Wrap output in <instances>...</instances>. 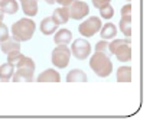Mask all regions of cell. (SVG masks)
Wrapping results in <instances>:
<instances>
[{"instance_id":"6da1fadb","label":"cell","mask_w":153,"mask_h":127,"mask_svg":"<svg viewBox=\"0 0 153 127\" xmlns=\"http://www.w3.org/2000/svg\"><path fill=\"white\" fill-rule=\"evenodd\" d=\"M35 30H36L35 22L30 17H25V19H20V20L13 23V26H12V38L17 42H26V41L32 39Z\"/></svg>"},{"instance_id":"7a4b0ae2","label":"cell","mask_w":153,"mask_h":127,"mask_svg":"<svg viewBox=\"0 0 153 127\" xmlns=\"http://www.w3.org/2000/svg\"><path fill=\"white\" fill-rule=\"evenodd\" d=\"M90 68L101 78H105V76H108L113 72V64H111L108 55L101 53V52H95L91 56Z\"/></svg>"},{"instance_id":"3957f363","label":"cell","mask_w":153,"mask_h":127,"mask_svg":"<svg viewBox=\"0 0 153 127\" xmlns=\"http://www.w3.org/2000/svg\"><path fill=\"white\" fill-rule=\"evenodd\" d=\"M130 38L127 39H116L108 42V51L110 53L116 55L120 62H128L131 59V48H130Z\"/></svg>"},{"instance_id":"277c9868","label":"cell","mask_w":153,"mask_h":127,"mask_svg":"<svg viewBox=\"0 0 153 127\" xmlns=\"http://www.w3.org/2000/svg\"><path fill=\"white\" fill-rule=\"evenodd\" d=\"M71 59V49L68 48V45H56V48L52 51V65H55L56 68H65L69 64Z\"/></svg>"},{"instance_id":"5b68a950","label":"cell","mask_w":153,"mask_h":127,"mask_svg":"<svg viewBox=\"0 0 153 127\" xmlns=\"http://www.w3.org/2000/svg\"><path fill=\"white\" fill-rule=\"evenodd\" d=\"M101 26L102 25H101V19H100V17L91 16L79 25L78 32H79V35H82L84 38H91V36H94V35L100 30Z\"/></svg>"},{"instance_id":"8992f818","label":"cell","mask_w":153,"mask_h":127,"mask_svg":"<svg viewBox=\"0 0 153 127\" xmlns=\"http://www.w3.org/2000/svg\"><path fill=\"white\" fill-rule=\"evenodd\" d=\"M90 53H91V45L88 41H85V39H76L72 42L71 45V55H74L76 59L79 61H84L85 58H88L90 56Z\"/></svg>"},{"instance_id":"52a82bcc","label":"cell","mask_w":153,"mask_h":127,"mask_svg":"<svg viewBox=\"0 0 153 127\" xmlns=\"http://www.w3.org/2000/svg\"><path fill=\"white\" fill-rule=\"evenodd\" d=\"M69 10V17L75 19V20H81L85 16H88L90 13V7L85 1H79V0H72L71 4L68 6Z\"/></svg>"},{"instance_id":"ba28073f","label":"cell","mask_w":153,"mask_h":127,"mask_svg":"<svg viewBox=\"0 0 153 127\" xmlns=\"http://www.w3.org/2000/svg\"><path fill=\"white\" fill-rule=\"evenodd\" d=\"M33 72H35V68L20 67L13 72L12 79L15 82H30V81H33Z\"/></svg>"},{"instance_id":"9c48e42d","label":"cell","mask_w":153,"mask_h":127,"mask_svg":"<svg viewBox=\"0 0 153 127\" xmlns=\"http://www.w3.org/2000/svg\"><path fill=\"white\" fill-rule=\"evenodd\" d=\"M61 81V75L58 71L55 69H45L43 72H41L38 75V82H59Z\"/></svg>"},{"instance_id":"30bf717a","label":"cell","mask_w":153,"mask_h":127,"mask_svg":"<svg viewBox=\"0 0 153 127\" xmlns=\"http://www.w3.org/2000/svg\"><path fill=\"white\" fill-rule=\"evenodd\" d=\"M20 4L27 17H35L38 15V0H20Z\"/></svg>"},{"instance_id":"8fae6325","label":"cell","mask_w":153,"mask_h":127,"mask_svg":"<svg viewBox=\"0 0 153 127\" xmlns=\"http://www.w3.org/2000/svg\"><path fill=\"white\" fill-rule=\"evenodd\" d=\"M58 23L53 20V17L49 16V17H45L42 22H41V32H42L43 35H52L55 33V30L58 29Z\"/></svg>"},{"instance_id":"7c38bea8","label":"cell","mask_w":153,"mask_h":127,"mask_svg":"<svg viewBox=\"0 0 153 127\" xmlns=\"http://www.w3.org/2000/svg\"><path fill=\"white\" fill-rule=\"evenodd\" d=\"M71 41H72V32L69 29H59L53 36V42L56 45H68Z\"/></svg>"},{"instance_id":"4fadbf2b","label":"cell","mask_w":153,"mask_h":127,"mask_svg":"<svg viewBox=\"0 0 153 127\" xmlns=\"http://www.w3.org/2000/svg\"><path fill=\"white\" fill-rule=\"evenodd\" d=\"M52 17H53V20H55L58 25H65L69 19H71V17H69L68 7L62 6V7L55 9V10H53V15H52Z\"/></svg>"},{"instance_id":"5bb4252c","label":"cell","mask_w":153,"mask_h":127,"mask_svg":"<svg viewBox=\"0 0 153 127\" xmlns=\"http://www.w3.org/2000/svg\"><path fill=\"white\" fill-rule=\"evenodd\" d=\"M100 35H101V39L104 41H110V39H114L116 35H117V27L114 23H105L104 26L100 27Z\"/></svg>"},{"instance_id":"9a60e30c","label":"cell","mask_w":153,"mask_h":127,"mask_svg":"<svg viewBox=\"0 0 153 127\" xmlns=\"http://www.w3.org/2000/svg\"><path fill=\"white\" fill-rule=\"evenodd\" d=\"M87 74L82 69H72L67 75V82H87Z\"/></svg>"},{"instance_id":"2e32d148","label":"cell","mask_w":153,"mask_h":127,"mask_svg":"<svg viewBox=\"0 0 153 127\" xmlns=\"http://www.w3.org/2000/svg\"><path fill=\"white\" fill-rule=\"evenodd\" d=\"M0 49H1V52H4L6 55H7L9 52L20 51V42L7 38L6 41H1V43H0Z\"/></svg>"},{"instance_id":"e0dca14e","label":"cell","mask_w":153,"mask_h":127,"mask_svg":"<svg viewBox=\"0 0 153 127\" xmlns=\"http://www.w3.org/2000/svg\"><path fill=\"white\" fill-rule=\"evenodd\" d=\"M13 72H15V67L12 64H3L0 65V81L1 82H7L12 79L13 76Z\"/></svg>"},{"instance_id":"ac0fdd59","label":"cell","mask_w":153,"mask_h":127,"mask_svg":"<svg viewBox=\"0 0 153 127\" xmlns=\"http://www.w3.org/2000/svg\"><path fill=\"white\" fill-rule=\"evenodd\" d=\"M117 81L119 82H130L131 81V67L124 65L117 69Z\"/></svg>"},{"instance_id":"d6986e66","label":"cell","mask_w":153,"mask_h":127,"mask_svg":"<svg viewBox=\"0 0 153 127\" xmlns=\"http://www.w3.org/2000/svg\"><path fill=\"white\" fill-rule=\"evenodd\" d=\"M120 30H121V33H124L127 38L131 36V15L130 16H121Z\"/></svg>"},{"instance_id":"ffe728a7","label":"cell","mask_w":153,"mask_h":127,"mask_svg":"<svg viewBox=\"0 0 153 127\" xmlns=\"http://www.w3.org/2000/svg\"><path fill=\"white\" fill-rule=\"evenodd\" d=\"M0 7H1V10H3L4 13H7V15H15L17 10H19V4H17L16 0H6Z\"/></svg>"},{"instance_id":"44dd1931","label":"cell","mask_w":153,"mask_h":127,"mask_svg":"<svg viewBox=\"0 0 153 127\" xmlns=\"http://www.w3.org/2000/svg\"><path fill=\"white\" fill-rule=\"evenodd\" d=\"M98 10H100V16H101L102 19H111V17L114 16V7L111 6L110 3L101 6Z\"/></svg>"},{"instance_id":"7402d4cb","label":"cell","mask_w":153,"mask_h":127,"mask_svg":"<svg viewBox=\"0 0 153 127\" xmlns=\"http://www.w3.org/2000/svg\"><path fill=\"white\" fill-rule=\"evenodd\" d=\"M16 68H20V67H27V68H35V62L33 59H30L29 56H26V55H22L20 56V59L16 62Z\"/></svg>"},{"instance_id":"603a6c76","label":"cell","mask_w":153,"mask_h":127,"mask_svg":"<svg viewBox=\"0 0 153 127\" xmlns=\"http://www.w3.org/2000/svg\"><path fill=\"white\" fill-rule=\"evenodd\" d=\"M95 52H101V53H105V55H110V51H108V41L101 39L100 42L95 45Z\"/></svg>"},{"instance_id":"cb8c5ba5","label":"cell","mask_w":153,"mask_h":127,"mask_svg":"<svg viewBox=\"0 0 153 127\" xmlns=\"http://www.w3.org/2000/svg\"><path fill=\"white\" fill-rule=\"evenodd\" d=\"M9 38V29L7 26L4 25L3 22H0V42L1 41H6Z\"/></svg>"},{"instance_id":"d4e9b609","label":"cell","mask_w":153,"mask_h":127,"mask_svg":"<svg viewBox=\"0 0 153 127\" xmlns=\"http://www.w3.org/2000/svg\"><path fill=\"white\" fill-rule=\"evenodd\" d=\"M131 15V4H124L121 7V16H130Z\"/></svg>"},{"instance_id":"484cf974","label":"cell","mask_w":153,"mask_h":127,"mask_svg":"<svg viewBox=\"0 0 153 127\" xmlns=\"http://www.w3.org/2000/svg\"><path fill=\"white\" fill-rule=\"evenodd\" d=\"M111 0H91V3H93V6H95L97 9H100L101 6L104 4H107V3H110Z\"/></svg>"},{"instance_id":"4316f807","label":"cell","mask_w":153,"mask_h":127,"mask_svg":"<svg viewBox=\"0 0 153 127\" xmlns=\"http://www.w3.org/2000/svg\"><path fill=\"white\" fill-rule=\"evenodd\" d=\"M3 17H4V12L1 10V7H0V22L3 20Z\"/></svg>"},{"instance_id":"83f0119b","label":"cell","mask_w":153,"mask_h":127,"mask_svg":"<svg viewBox=\"0 0 153 127\" xmlns=\"http://www.w3.org/2000/svg\"><path fill=\"white\" fill-rule=\"evenodd\" d=\"M48 4H55V0H45Z\"/></svg>"},{"instance_id":"f1b7e54d","label":"cell","mask_w":153,"mask_h":127,"mask_svg":"<svg viewBox=\"0 0 153 127\" xmlns=\"http://www.w3.org/2000/svg\"><path fill=\"white\" fill-rule=\"evenodd\" d=\"M64 1L65 0H55V3H58V4H64Z\"/></svg>"},{"instance_id":"f546056e","label":"cell","mask_w":153,"mask_h":127,"mask_svg":"<svg viewBox=\"0 0 153 127\" xmlns=\"http://www.w3.org/2000/svg\"><path fill=\"white\" fill-rule=\"evenodd\" d=\"M4 1H6V0H0V6H1V4H3Z\"/></svg>"},{"instance_id":"4dcf8cb0","label":"cell","mask_w":153,"mask_h":127,"mask_svg":"<svg viewBox=\"0 0 153 127\" xmlns=\"http://www.w3.org/2000/svg\"><path fill=\"white\" fill-rule=\"evenodd\" d=\"M127 1H130V0H127Z\"/></svg>"}]
</instances>
